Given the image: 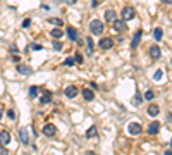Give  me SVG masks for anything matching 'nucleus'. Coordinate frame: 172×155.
I'll list each match as a JSON object with an SVG mask.
<instances>
[{
  "label": "nucleus",
  "instance_id": "1",
  "mask_svg": "<svg viewBox=\"0 0 172 155\" xmlns=\"http://www.w3.org/2000/svg\"><path fill=\"white\" fill-rule=\"evenodd\" d=\"M134 16H136V10H134V7H131V5H126V7H122L121 19L131 21V19H134Z\"/></svg>",
  "mask_w": 172,
  "mask_h": 155
},
{
  "label": "nucleus",
  "instance_id": "2",
  "mask_svg": "<svg viewBox=\"0 0 172 155\" xmlns=\"http://www.w3.org/2000/svg\"><path fill=\"white\" fill-rule=\"evenodd\" d=\"M90 31H91V35H101L103 33V22L98 19H93L90 22Z\"/></svg>",
  "mask_w": 172,
  "mask_h": 155
},
{
  "label": "nucleus",
  "instance_id": "3",
  "mask_svg": "<svg viewBox=\"0 0 172 155\" xmlns=\"http://www.w3.org/2000/svg\"><path fill=\"white\" fill-rule=\"evenodd\" d=\"M98 47H100L101 50H109V48H112V47H114V38H110V36L101 38L100 43H98Z\"/></svg>",
  "mask_w": 172,
  "mask_h": 155
},
{
  "label": "nucleus",
  "instance_id": "4",
  "mask_svg": "<svg viewBox=\"0 0 172 155\" xmlns=\"http://www.w3.org/2000/svg\"><path fill=\"white\" fill-rule=\"evenodd\" d=\"M112 26H114V30L117 31V33H122V31L127 30V26H126V21L124 19H115L112 22Z\"/></svg>",
  "mask_w": 172,
  "mask_h": 155
},
{
  "label": "nucleus",
  "instance_id": "5",
  "mask_svg": "<svg viewBox=\"0 0 172 155\" xmlns=\"http://www.w3.org/2000/svg\"><path fill=\"white\" fill-rule=\"evenodd\" d=\"M64 95H65L67 98H76V97H78V88H76L74 84H69V86L64 90Z\"/></svg>",
  "mask_w": 172,
  "mask_h": 155
},
{
  "label": "nucleus",
  "instance_id": "6",
  "mask_svg": "<svg viewBox=\"0 0 172 155\" xmlns=\"http://www.w3.org/2000/svg\"><path fill=\"white\" fill-rule=\"evenodd\" d=\"M19 138H21V143H24V145L30 143V133H28V128H21L19 129Z\"/></svg>",
  "mask_w": 172,
  "mask_h": 155
},
{
  "label": "nucleus",
  "instance_id": "7",
  "mask_svg": "<svg viewBox=\"0 0 172 155\" xmlns=\"http://www.w3.org/2000/svg\"><path fill=\"white\" fill-rule=\"evenodd\" d=\"M57 133V128H55V126H53V124H45V126H43V134H45V136H53V134Z\"/></svg>",
  "mask_w": 172,
  "mask_h": 155
},
{
  "label": "nucleus",
  "instance_id": "8",
  "mask_svg": "<svg viewBox=\"0 0 172 155\" xmlns=\"http://www.w3.org/2000/svg\"><path fill=\"white\" fill-rule=\"evenodd\" d=\"M127 131H129V134H140L141 133V124L140 123H131L129 126H127Z\"/></svg>",
  "mask_w": 172,
  "mask_h": 155
},
{
  "label": "nucleus",
  "instance_id": "9",
  "mask_svg": "<svg viewBox=\"0 0 172 155\" xmlns=\"http://www.w3.org/2000/svg\"><path fill=\"white\" fill-rule=\"evenodd\" d=\"M141 36H143V31L138 30L134 33V36H132V43H131V48H138V45H140V41H141Z\"/></svg>",
  "mask_w": 172,
  "mask_h": 155
},
{
  "label": "nucleus",
  "instance_id": "10",
  "mask_svg": "<svg viewBox=\"0 0 172 155\" xmlns=\"http://www.w3.org/2000/svg\"><path fill=\"white\" fill-rule=\"evenodd\" d=\"M150 57H152L153 61H157V59L162 57V50L158 48V45H153L152 48H150Z\"/></svg>",
  "mask_w": 172,
  "mask_h": 155
},
{
  "label": "nucleus",
  "instance_id": "11",
  "mask_svg": "<svg viewBox=\"0 0 172 155\" xmlns=\"http://www.w3.org/2000/svg\"><path fill=\"white\" fill-rule=\"evenodd\" d=\"M10 141V133L9 131H0V145L2 146H7Z\"/></svg>",
  "mask_w": 172,
  "mask_h": 155
},
{
  "label": "nucleus",
  "instance_id": "12",
  "mask_svg": "<svg viewBox=\"0 0 172 155\" xmlns=\"http://www.w3.org/2000/svg\"><path fill=\"white\" fill-rule=\"evenodd\" d=\"M17 71H19L21 74H24V76H28V74H31V72H33V69H31L30 66H26V64H21V62H17Z\"/></svg>",
  "mask_w": 172,
  "mask_h": 155
},
{
  "label": "nucleus",
  "instance_id": "13",
  "mask_svg": "<svg viewBox=\"0 0 172 155\" xmlns=\"http://www.w3.org/2000/svg\"><path fill=\"white\" fill-rule=\"evenodd\" d=\"M52 97H53V95H52L50 90H45V92H43V95H41V98H40V103H43V105H45V103L52 102Z\"/></svg>",
  "mask_w": 172,
  "mask_h": 155
},
{
  "label": "nucleus",
  "instance_id": "14",
  "mask_svg": "<svg viewBox=\"0 0 172 155\" xmlns=\"http://www.w3.org/2000/svg\"><path fill=\"white\" fill-rule=\"evenodd\" d=\"M146 114H148V115H152V117H155V115H158V114H160V107H158V105H155V103H152V105L148 107Z\"/></svg>",
  "mask_w": 172,
  "mask_h": 155
},
{
  "label": "nucleus",
  "instance_id": "15",
  "mask_svg": "<svg viewBox=\"0 0 172 155\" xmlns=\"http://www.w3.org/2000/svg\"><path fill=\"white\" fill-rule=\"evenodd\" d=\"M115 19H117V17H115V10L114 9H107L105 10V21H107V22H114Z\"/></svg>",
  "mask_w": 172,
  "mask_h": 155
},
{
  "label": "nucleus",
  "instance_id": "16",
  "mask_svg": "<svg viewBox=\"0 0 172 155\" xmlns=\"http://www.w3.org/2000/svg\"><path fill=\"white\" fill-rule=\"evenodd\" d=\"M83 98H84L86 102H91V100L95 98V93H93V90H90V88H84V90H83Z\"/></svg>",
  "mask_w": 172,
  "mask_h": 155
},
{
  "label": "nucleus",
  "instance_id": "17",
  "mask_svg": "<svg viewBox=\"0 0 172 155\" xmlns=\"http://www.w3.org/2000/svg\"><path fill=\"white\" fill-rule=\"evenodd\" d=\"M158 131H160V123L155 121V123H152L150 126H148V133L150 134H157Z\"/></svg>",
  "mask_w": 172,
  "mask_h": 155
},
{
  "label": "nucleus",
  "instance_id": "18",
  "mask_svg": "<svg viewBox=\"0 0 172 155\" xmlns=\"http://www.w3.org/2000/svg\"><path fill=\"white\" fill-rule=\"evenodd\" d=\"M67 36H69V40L76 41L78 40V30L72 28V26H69V28H67Z\"/></svg>",
  "mask_w": 172,
  "mask_h": 155
},
{
  "label": "nucleus",
  "instance_id": "19",
  "mask_svg": "<svg viewBox=\"0 0 172 155\" xmlns=\"http://www.w3.org/2000/svg\"><path fill=\"white\" fill-rule=\"evenodd\" d=\"M98 134V129H96V126H90V129L86 131V138H95Z\"/></svg>",
  "mask_w": 172,
  "mask_h": 155
},
{
  "label": "nucleus",
  "instance_id": "20",
  "mask_svg": "<svg viewBox=\"0 0 172 155\" xmlns=\"http://www.w3.org/2000/svg\"><path fill=\"white\" fill-rule=\"evenodd\" d=\"M153 36H155V40H157V41H160V40H162V36H163V30H162V28H155Z\"/></svg>",
  "mask_w": 172,
  "mask_h": 155
},
{
  "label": "nucleus",
  "instance_id": "21",
  "mask_svg": "<svg viewBox=\"0 0 172 155\" xmlns=\"http://www.w3.org/2000/svg\"><path fill=\"white\" fill-rule=\"evenodd\" d=\"M38 92H40L38 86H31L30 88V97L31 98H36V97H38Z\"/></svg>",
  "mask_w": 172,
  "mask_h": 155
},
{
  "label": "nucleus",
  "instance_id": "22",
  "mask_svg": "<svg viewBox=\"0 0 172 155\" xmlns=\"http://www.w3.org/2000/svg\"><path fill=\"white\" fill-rule=\"evenodd\" d=\"M141 102H143V97L140 95V93H136L134 98H132V103H134V105H141Z\"/></svg>",
  "mask_w": 172,
  "mask_h": 155
},
{
  "label": "nucleus",
  "instance_id": "23",
  "mask_svg": "<svg viewBox=\"0 0 172 155\" xmlns=\"http://www.w3.org/2000/svg\"><path fill=\"white\" fill-rule=\"evenodd\" d=\"M153 98H155V93H153V90H148V92L145 93V98H143V100H150V102H152Z\"/></svg>",
  "mask_w": 172,
  "mask_h": 155
},
{
  "label": "nucleus",
  "instance_id": "24",
  "mask_svg": "<svg viewBox=\"0 0 172 155\" xmlns=\"http://www.w3.org/2000/svg\"><path fill=\"white\" fill-rule=\"evenodd\" d=\"M86 45H88V53H93V47H95V45H93L91 36H88V38H86Z\"/></svg>",
  "mask_w": 172,
  "mask_h": 155
},
{
  "label": "nucleus",
  "instance_id": "25",
  "mask_svg": "<svg viewBox=\"0 0 172 155\" xmlns=\"http://www.w3.org/2000/svg\"><path fill=\"white\" fill-rule=\"evenodd\" d=\"M162 78H163V71H162V69H158V71L153 74V79H155V81H160Z\"/></svg>",
  "mask_w": 172,
  "mask_h": 155
},
{
  "label": "nucleus",
  "instance_id": "26",
  "mask_svg": "<svg viewBox=\"0 0 172 155\" xmlns=\"http://www.w3.org/2000/svg\"><path fill=\"white\" fill-rule=\"evenodd\" d=\"M62 35H64V31H62V30H52V36H53V38H57V40L60 38Z\"/></svg>",
  "mask_w": 172,
  "mask_h": 155
},
{
  "label": "nucleus",
  "instance_id": "27",
  "mask_svg": "<svg viewBox=\"0 0 172 155\" xmlns=\"http://www.w3.org/2000/svg\"><path fill=\"white\" fill-rule=\"evenodd\" d=\"M48 22H50V24H55V26H60V24H62V21L60 19H55V17H50Z\"/></svg>",
  "mask_w": 172,
  "mask_h": 155
},
{
  "label": "nucleus",
  "instance_id": "28",
  "mask_svg": "<svg viewBox=\"0 0 172 155\" xmlns=\"http://www.w3.org/2000/svg\"><path fill=\"white\" fill-rule=\"evenodd\" d=\"M74 62H78V64H83V55H81V53H76V55H74Z\"/></svg>",
  "mask_w": 172,
  "mask_h": 155
},
{
  "label": "nucleus",
  "instance_id": "29",
  "mask_svg": "<svg viewBox=\"0 0 172 155\" xmlns=\"http://www.w3.org/2000/svg\"><path fill=\"white\" fill-rule=\"evenodd\" d=\"M74 64H76V62H74L72 57H69V59H65V61H64V66H74Z\"/></svg>",
  "mask_w": 172,
  "mask_h": 155
},
{
  "label": "nucleus",
  "instance_id": "30",
  "mask_svg": "<svg viewBox=\"0 0 172 155\" xmlns=\"http://www.w3.org/2000/svg\"><path fill=\"white\" fill-rule=\"evenodd\" d=\"M7 115H9V119H16V110L14 109H9L7 110Z\"/></svg>",
  "mask_w": 172,
  "mask_h": 155
},
{
  "label": "nucleus",
  "instance_id": "31",
  "mask_svg": "<svg viewBox=\"0 0 172 155\" xmlns=\"http://www.w3.org/2000/svg\"><path fill=\"white\" fill-rule=\"evenodd\" d=\"M53 48L55 50H62V43L60 41H53Z\"/></svg>",
  "mask_w": 172,
  "mask_h": 155
},
{
  "label": "nucleus",
  "instance_id": "32",
  "mask_svg": "<svg viewBox=\"0 0 172 155\" xmlns=\"http://www.w3.org/2000/svg\"><path fill=\"white\" fill-rule=\"evenodd\" d=\"M31 26V19H24L22 21V28H30Z\"/></svg>",
  "mask_w": 172,
  "mask_h": 155
},
{
  "label": "nucleus",
  "instance_id": "33",
  "mask_svg": "<svg viewBox=\"0 0 172 155\" xmlns=\"http://www.w3.org/2000/svg\"><path fill=\"white\" fill-rule=\"evenodd\" d=\"M7 154H9V152H7V148L0 145V155H7Z\"/></svg>",
  "mask_w": 172,
  "mask_h": 155
},
{
  "label": "nucleus",
  "instance_id": "34",
  "mask_svg": "<svg viewBox=\"0 0 172 155\" xmlns=\"http://www.w3.org/2000/svg\"><path fill=\"white\" fill-rule=\"evenodd\" d=\"M43 47L41 45H31V50H41Z\"/></svg>",
  "mask_w": 172,
  "mask_h": 155
},
{
  "label": "nucleus",
  "instance_id": "35",
  "mask_svg": "<svg viewBox=\"0 0 172 155\" xmlns=\"http://www.w3.org/2000/svg\"><path fill=\"white\" fill-rule=\"evenodd\" d=\"M64 2H65V4H67V5H74V4H76V2H78V0H64Z\"/></svg>",
  "mask_w": 172,
  "mask_h": 155
},
{
  "label": "nucleus",
  "instance_id": "36",
  "mask_svg": "<svg viewBox=\"0 0 172 155\" xmlns=\"http://www.w3.org/2000/svg\"><path fill=\"white\" fill-rule=\"evenodd\" d=\"M100 4V0H91V7H96Z\"/></svg>",
  "mask_w": 172,
  "mask_h": 155
},
{
  "label": "nucleus",
  "instance_id": "37",
  "mask_svg": "<svg viewBox=\"0 0 172 155\" xmlns=\"http://www.w3.org/2000/svg\"><path fill=\"white\" fill-rule=\"evenodd\" d=\"M12 62H16V64H17V62H19V55H14V57H12Z\"/></svg>",
  "mask_w": 172,
  "mask_h": 155
},
{
  "label": "nucleus",
  "instance_id": "38",
  "mask_svg": "<svg viewBox=\"0 0 172 155\" xmlns=\"http://www.w3.org/2000/svg\"><path fill=\"white\" fill-rule=\"evenodd\" d=\"M162 2L165 4V5H171V4H172V0H162Z\"/></svg>",
  "mask_w": 172,
  "mask_h": 155
},
{
  "label": "nucleus",
  "instance_id": "39",
  "mask_svg": "<svg viewBox=\"0 0 172 155\" xmlns=\"http://www.w3.org/2000/svg\"><path fill=\"white\" fill-rule=\"evenodd\" d=\"M2 115H4V110H2V109H0V121H2Z\"/></svg>",
  "mask_w": 172,
  "mask_h": 155
}]
</instances>
